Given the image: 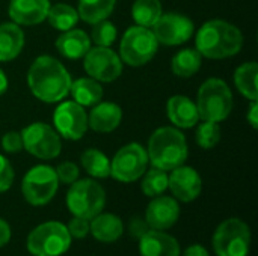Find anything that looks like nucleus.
<instances>
[{"label":"nucleus","instance_id":"obj_1","mask_svg":"<svg viewBox=\"0 0 258 256\" xmlns=\"http://www.w3.org/2000/svg\"><path fill=\"white\" fill-rule=\"evenodd\" d=\"M71 81L68 69L47 54L38 56L27 71L29 89L39 101L48 104L62 101L70 94Z\"/></svg>","mask_w":258,"mask_h":256},{"label":"nucleus","instance_id":"obj_2","mask_svg":"<svg viewBox=\"0 0 258 256\" xmlns=\"http://www.w3.org/2000/svg\"><path fill=\"white\" fill-rule=\"evenodd\" d=\"M195 45L204 57L227 59L242 50L243 35L239 27L225 20H210L200 27Z\"/></svg>","mask_w":258,"mask_h":256},{"label":"nucleus","instance_id":"obj_3","mask_svg":"<svg viewBox=\"0 0 258 256\" xmlns=\"http://www.w3.org/2000/svg\"><path fill=\"white\" fill-rule=\"evenodd\" d=\"M147 154L153 167L168 172L184 164L189 148L186 137L180 130L174 127H160L148 139Z\"/></svg>","mask_w":258,"mask_h":256},{"label":"nucleus","instance_id":"obj_4","mask_svg":"<svg viewBox=\"0 0 258 256\" xmlns=\"http://www.w3.org/2000/svg\"><path fill=\"white\" fill-rule=\"evenodd\" d=\"M197 110L203 121L222 122L225 121L234 106L230 86L221 78H209L198 89Z\"/></svg>","mask_w":258,"mask_h":256},{"label":"nucleus","instance_id":"obj_5","mask_svg":"<svg viewBox=\"0 0 258 256\" xmlns=\"http://www.w3.org/2000/svg\"><path fill=\"white\" fill-rule=\"evenodd\" d=\"M73 238L67 225L57 220H48L30 231L26 240V249L32 256H62L71 247Z\"/></svg>","mask_w":258,"mask_h":256},{"label":"nucleus","instance_id":"obj_6","mask_svg":"<svg viewBox=\"0 0 258 256\" xmlns=\"http://www.w3.org/2000/svg\"><path fill=\"white\" fill-rule=\"evenodd\" d=\"M104 205L106 192L95 180H77L68 189L67 207L74 217L91 220L104 210Z\"/></svg>","mask_w":258,"mask_h":256},{"label":"nucleus","instance_id":"obj_7","mask_svg":"<svg viewBox=\"0 0 258 256\" xmlns=\"http://www.w3.org/2000/svg\"><path fill=\"white\" fill-rule=\"evenodd\" d=\"M212 246L216 256H248L251 249V229L246 222L231 217L219 223Z\"/></svg>","mask_w":258,"mask_h":256},{"label":"nucleus","instance_id":"obj_8","mask_svg":"<svg viewBox=\"0 0 258 256\" xmlns=\"http://www.w3.org/2000/svg\"><path fill=\"white\" fill-rule=\"evenodd\" d=\"M157 48L159 42L151 29L132 26L122 35L119 44V57L122 63L130 66H142L156 56Z\"/></svg>","mask_w":258,"mask_h":256},{"label":"nucleus","instance_id":"obj_9","mask_svg":"<svg viewBox=\"0 0 258 256\" xmlns=\"http://www.w3.org/2000/svg\"><path fill=\"white\" fill-rule=\"evenodd\" d=\"M59 189L56 170L47 164H38L29 169L21 181V193L32 207H44L51 202Z\"/></svg>","mask_w":258,"mask_h":256},{"label":"nucleus","instance_id":"obj_10","mask_svg":"<svg viewBox=\"0 0 258 256\" xmlns=\"http://www.w3.org/2000/svg\"><path fill=\"white\" fill-rule=\"evenodd\" d=\"M148 154L141 143H128L122 146L110 160V177L119 183H135L148 169Z\"/></svg>","mask_w":258,"mask_h":256},{"label":"nucleus","instance_id":"obj_11","mask_svg":"<svg viewBox=\"0 0 258 256\" xmlns=\"http://www.w3.org/2000/svg\"><path fill=\"white\" fill-rule=\"evenodd\" d=\"M23 149L41 160H53L62 151V142L57 131L44 122H33L21 131Z\"/></svg>","mask_w":258,"mask_h":256},{"label":"nucleus","instance_id":"obj_12","mask_svg":"<svg viewBox=\"0 0 258 256\" xmlns=\"http://www.w3.org/2000/svg\"><path fill=\"white\" fill-rule=\"evenodd\" d=\"M83 66L86 74L100 83H110L122 72V60L110 47L89 48L83 56Z\"/></svg>","mask_w":258,"mask_h":256},{"label":"nucleus","instance_id":"obj_13","mask_svg":"<svg viewBox=\"0 0 258 256\" xmlns=\"http://www.w3.org/2000/svg\"><path fill=\"white\" fill-rule=\"evenodd\" d=\"M54 130L68 140H79L88 131V113L76 101H63L53 113Z\"/></svg>","mask_w":258,"mask_h":256},{"label":"nucleus","instance_id":"obj_14","mask_svg":"<svg viewBox=\"0 0 258 256\" xmlns=\"http://www.w3.org/2000/svg\"><path fill=\"white\" fill-rule=\"evenodd\" d=\"M151 30L159 44L181 45L192 38L195 32V26L192 20L187 18L186 15L169 12V14H162L160 18L151 27Z\"/></svg>","mask_w":258,"mask_h":256},{"label":"nucleus","instance_id":"obj_15","mask_svg":"<svg viewBox=\"0 0 258 256\" xmlns=\"http://www.w3.org/2000/svg\"><path fill=\"white\" fill-rule=\"evenodd\" d=\"M168 189L177 201L187 204L201 195L203 180L194 167L181 164L168 175Z\"/></svg>","mask_w":258,"mask_h":256},{"label":"nucleus","instance_id":"obj_16","mask_svg":"<svg viewBox=\"0 0 258 256\" xmlns=\"http://www.w3.org/2000/svg\"><path fill=\"white\" fill-rule=\"evenodd\" d=\"M180 219V205L175 198L171 196H156L147 205L145 222L151 229L168 231Z\"/></svg>","mask_w":258,"mask_h":256},{"label":"nucleus","instance_id":"obj_17","mask_svg":"<svg viewBox=\"0 0 258 256\" xmlns=\"http://www.w3.org/2000/svg\"><path fill=\"white\" fill-rule=\"evenodd\" d=\"M50 0H11L9 17L18 26H35L47 18Z\"/></svg>","mask_w":258,"mask_h":256},{"label":"nucleus","instance_id":"obj_18","mask_svg":"<svg viewBox=\"0 0 258 256\" xmlns=\"http://www.w3.org/2000/svg\"><path fill=\"white\" fill-rule=\"evenodd\" d=\"M141 256H180L181 247L175 237L165 231L148 229L139 238Z\"/></svg>","mask_w":258,"mask_h":256},{"label":"nucleus","instance_id":"obj_19","mask_svg":"<svg viewBox=\"0 0 258 256\" xmlns=\"http://www.w3.org/2000/svg\"><path fill=\"white\" fill-rule=\"evenodd\" d=\"M122 119V110L118 104L104 101L94 106L91 113L88 115V127L95 133H112L118 128Z\"/></svg>","mask_w":258,"mask_h":256},{"label":"nucleus","instance_id":"obj_20","mask_svg":"<svg viewBox=\"0 0 258 256\" xmlns=\"http://www.w3.org/2000/svg\"><path fill=\"white\" fill-rule=\"evenodd\" d=\"M89 234L100 243H115L124 234V223L118 216L101 211L89 220Z\"/></svg>","mask_w":258,"mask_h":256},{"label":"nucleus","instance_id":"obj_21","mask_svg":"<svg viewBox=\"0 0 258 256\" xmlns=\"http://www.w3.org/2000/svg\"><path fill=\"white\" fill-rule=\"evenodd\" d=\"M166 113L169 121L178 128H192L200 121L197 104L184 95L171 97L166 104Z\"/></svg>","mask_w":258,"mask_h":256},{"label":"nucleus","instance_id":"obj_22","mask_svg":"<svg viewBox=\"0 0 258 256\" xmlns=\"http://www.w3.org/2000/svg\"><path fill=\"white\" fill-rule=\"evenodd\" d=\"M57 51L67 59H80L91 48L89 35L82 29H70L62 32V35L56 39Z\"/></svg>","mask_w":258,"mask_h":256},{"label":"nucleus","instance_id":"obj_23","mask_svg":"<svg viewBox=\"0 0 258 256\" xmlns=\"http://www.w3.org/2000/svg\"><path fill=\"white\" fill-rule=\"evenodd\" d=\"M24 47V33L18 24L3 23L0 24V62H9L15 59Z\"/></svg>","mask_w":258,"mask_h":256},{"label":"nucleus","instance_id":"obj_24","mask_svg":"<svg viewBox=\"0 0 258 256\" xmlns=\"http://www.w3.org/2000/svg\"><path fill=\"white\" fill-rule=\"evenodd\" d=\"M70 94L73 95V101L77 104L86 107V106H95L103 98V86L100 81L91 78V77H82L74 81H71Z\"/></svg>","mask_w":258,"mask_h":256},{"label":"nucleus","instance_id":"obj_25","mask_svg":"<svg viewBox=\"0 0 258 256\" xmlns=\"http://www.w3.org/2000/svg\"><path fill=\"white\" fill-rule=\"evenodd\" d=\"M258 65L257 62H246L240 65L234 72V84L237 91L248 100L257 101L258 100Z\"/></svg>","mask_w":258,"mask_h":256},{"label":"nucleus","instance_id":"obj_26","mask_svg":"<svg viewBox=\"0 0 258 256\" xmlns=\"http://www.w3.org/2000/svg\"><path fill=\"white\" fill-rule=\"evenodd\" d=\"M203 63V56L197 48H183L171 60V69L175 75L187 78L195 75Z\"/></svg>","mask_w":258,"mask_h":256},{"label":"nucleus","instance_id":"obj_27","mask_svg":"<svg viewBox=\"0 0 258 256\" xmlns=\"http://www.w3.org/2000/svg\"><path fill=\"white\" fill-rule=\"evenodd\" d=\"M115 3L116 0H79V18L85 23L95 24L113 12Z\"/></svg>","mask_w":258,"mask_h":256},{"label":"nucleus","instance_id":"obj_28","mask_svg":"<svg viewBox=\"0 0 258 256\" xmlns=\"http://www.w3.org/2000/svg\"><path fill=\"white\" fill-rule=\"evenodd\" d=\"M80 163L86 170V174L91 175L92 178L104 180L110 177V160L100 149L89 148L83 151L80 157Z\"/></svg>","mask_w":258,"mask_h":256},{"label":"nucleus","instance_id":"obj_29","mask_svg":"<svg viewBox=\"0 0 258 256\" xmlns=\"http://www.w3.org/2000/svg\"><path fill=\"white\" fill-rule=\"evenodd\" d=\"M162 3L160 0H136L132 8V17L136 26L151 29L154 23L162 15Z\"/></svg>","mask_w":258,"mask_h":256},{"label":"nucleus","instance_id":"obj_30","mask_svg":"<svg viewBox=\"0 0 258 256\" xmlns=\"http://www.w3.org/2000/svg\"><path fill=\"white\" fill-rule=\"evenodd\" d=\"M50 26L56 30L65 32L73 29L77 21H79V12L77 9H74L73 6L67 5V3H56L53 6H50L47 18Z\"/></svg>","mask_w":258,"mask_h":256},{"label":"nucleus","instance_id":"obj_31","mask_svg":"<svg viewBox=\"0 0 258 256\" xmlns=\"http://www.w3.org/2000/svg\"><path fill=\"white\" fill-rule=\"evenodd\" d=\"M142 183H141V189L142 193L148 198H156L163 195L168 190V174L166 170L153 167V169H147L145 174L142 175Z\"/></svg>","mask_w":258,"mask_h":256},{"label":"nucleus","instance_id":"obj_32","mask_svg":"<svg viewBox=\"0 0 258 256\" xmlns=\"http://www.w3.org/2000/svg\"><path fill=\"white\" fill-rule=\"evenodd\" d=\"M195 140L203 149L215 148L221 140V127H219V124L218 122L203 121V124L198 125V130L195 133Z\"/></svg>","mask_w":258,"mask_h":256},{"label":"nucleus","instance_id":"obj_33","mask_svg":"<svg viewBox=\"0 0 258 256\" xmlns=\"http://www.w3.org/2000/svg\"><path fill=\"white\" fill-rule=\"evenodd\" d=\"M116 35H118V32H116L115 24L107 20H101V21L95 23L92 27V32H91L92 41L100 47H110L115 42Z\"/></svg>","mask_w":258,"mask_h":256},{"label":"nucleus","instance_id":"obj_34","mask_svg":"<svg viewBox=\"0 0 258 256\" xmlns=\"http://www.w3.org/2000/svg\"><path fill=\"white\" fill-rule=\"evenodd\" d=\"M54 170H56L59 183L68 184V186H71L74 181H77L79 175H80V170H79L77 164L73 163V161H62Z\"/></svg>","mask_w":258,"mask_h":256},{"label":"nucleus","instance_id":"obj_35","mask_svg":"<svg viewBox=\"0 0 258 256\" xmlns=\"http://www.w3.org/2000/svg\"><path fill=\"white\" fill-rule=\"evenodd\" d=\"M14 178H15V174H14L12 164L9 163L8 158H5L0 154V193H5L12 187Z\"/></svg>","mask_w":258,"mask_h":256},{"label":"nucleus","instance_id":"obj_36","mask_svg":"<svg viewBox=\"0 0 258 256\" xmlns=\"http://www.w3.org/2000/svg\"><path fill=\"white\" fill-rule=\"evenodd\" d=\"M67 229L71 235V238H76V240H83L88 237L89 234V220L86 219H82V217H74L68 222L67 225Z\"/></svg>","mask_w":258,"mask_h":256},{"label":"nucleus","instance_id":"obj_37","mask_svg":"<svg viewBox=\"0 0 258 256\" xmlns=\"http://www.w3.org/2000/svg\"><path fill=\"white\" fill-rule=\"evenodd\" d=\"M2 148L5 152L9 154H15L20 152L23 149V139H21V133L17 131H8L3 137H2Z\"/></svg>","mask_w":258,"mask_h":256},{"label":"nucleus","instance_id":"obj_38","mask_svg":"<svg viewBox=\"0 0 258 256\" xmlns=\"http://www.w3.org/2000/svg\"><path fill=\"white\" fill-rule=\"evenodd\" d=\"M148 229H151L148 226V223L145 222V219H133L130 222V226H128V231H130V235L136 240H139Z\"/></svg>","mask_w":258,"mask_h":256},{"label":"nucleus","instance_id":"obj_39","mask_svg":"<svg viewBox=\"0 0 258 256\" xmlns=\"http://www.w3.org/2000/svg\"><path fill=\"white\" fill-rule=\"evenodd\" d=\"M11 235H12V231H11L9 223H8L5 219H2V217H0V249L9 243Z\"/></svg>","mask_w":258,"mask_h":256},{"label":"nucleus","instance_id":"obj_40","mask_svg":"<svg viewBox=\"0 0 258 256\" xmlns=\"http://www.w3.org/2000/svg\"><path fill=\"white\" fill-rule=\"evenodd\" d=\"M180 256H210L209 250L203 244H190Z\"/></svg>","mask_w":258,"mask_h":256},{"label":"nucleus","instance_id":"obj_41","mask_svg":"<svg viewBox=\"0 0 258 256\" xmlns=\"http://www.w3.org/2000/svg\"><path fill=\"white\" fill-rule=\"evenodd\" d=\"M246 119L248 122L252 125V128H258V104L257 101H252L251 107H249V112L246 115Z\"/></svg>","mask_w":258,"mask_h":256},{"label":"nucleus","instance_id":"obj_42","mask_svg":"<svg viewBox=\"0 0 258 256\" xmlns=\"http://www.w3.org/2000/svg\"><path fill=\"white\" fill-rule=\"evenodd\" d=\"M8 91V77L3 72V69H0V97Z\"/></svg>","mask_w":258,"mask_h":256}]
</instances>
